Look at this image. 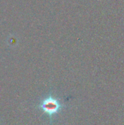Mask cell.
I'll use <instances>...</instances> for the list:
<instances>
[{
	"label": "cell",
	"instance_id": "1",
	"mask_svg": "<svg viewBox=\"0 0 124 125\" xmlns=\"http://www.w3.org/2000/svg\"><path fill=\"white\" fill-rule=\"evenodd\" d=\"M39 108L50 117L57 114L63 108V105L56 98L49 96L45 98L40 104Z\"/></svg>",
	"mask_w": 124,
	"mask_h": 125
}]
</instances>
